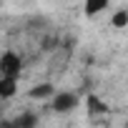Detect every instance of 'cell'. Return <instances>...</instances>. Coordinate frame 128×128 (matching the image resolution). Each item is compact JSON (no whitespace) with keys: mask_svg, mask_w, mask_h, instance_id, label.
I'll list each match as a JSON object with an SVG mask.
<instances>
[{"mask_svg":"<svg viewBox=\"0 0 128 128\" xmlns=\"http://www.w3.org/2000/svg\"><path fill=\"white\" fill-rule=\"evenodd\" d=\"M108 5H110V0H86L83 10H86V15H98V13H103Z\"/></svg>","mask_w":128,"mask_h":128,"instance_id":"obj_7","label":"cell"},{"mask_svg":"<svg viewBox=\"0 0 128 128\" xmlns=\"http://www.w3.org/2000/svg\"><path fill=\"white\" fill-rule=\"evenodd\" d=\"M23 70V58L13 50H5L0 55V78H18Z\"/></svg>","mask_w":128,"mask_h":128,"instance_id":"obj_1","label":"cell"},{"mask_svg":"<svg viewBox=\"0 0 128 128\" xmlns=\"http://www.w3.org/2000/svg\"><path fill=\"white\" fill-rule=\"evenodd\" d=\"M110 23H113L116 28H126V25H128V10H118V13L110 18Z\"/></svg>","mask_w":128,"mask_h":128,"instance_id":"obj_8","label":"cell"},{"mask_svg":"<svg viewBox=\"0 0 128 128\" xmlns=\"http://www.w3.org/2000/svg\"><path fill=\"white\" fill-rule=\"evenodd\" d=\"M28 96L35 98V100H45V98H53L55 96V88H53V83H38V86H33L28 90Z\"/></svg>","mask_w":128,"mask_h":128,"instance_id":"obj_4","label":"cell"},{"mask_svg":"<svg viewBox=\"0 0 128 128\" xmlns=\"http://www.w3.org/2000/svg\"><path fill=\"white\" fill-rule=\"evenodd\" d=\"M35 126H38V113L33 110H25L15 118H5L0 123V128H35Z\"/></svg>","mask_w":128,"mask_h":128,"instance_id":"obj_3","label":"cell"},{"mask_svg":"<svg viewBox=\"0 0 128 128\" xmlns=\"http://www.w3.org/2000/svg\"><path fill=\"white\" fill-rule=\"evenodd\" d=\"M18 93V78H0V98H13Z\"/></svg>","mask_w":128,"mask_h":128,"instance_id":"obj_6","label":"cell"},{"mask_svg":"<svg viewBox=\"0 0 128 128\" xmlns=\"http://www.w3.org/2000/svg\"><path fill=\"white\" fill-rule=\"evenodd\" d=\"M80 103V98L76 96V93H70V90H60V93H55L53 96V110L55 113H68V110H73L76 106Z\"/></svg>","mask_w":128,"mask_h":128,"instance_id":"obj_2","label":"cell"},{"mask_svg":"<svg viewBox=\"0 0 128 128\" xmlns=\"http://www.w3.org/2000/svg\"><path fill=\"white\" fill-rule=\"evenodd\" d=\"M86 103H88V116H103V113H108V106L98 98V96H86Z\"/></svg>","mask_w":128,"mask_h":128,"instance_id":"obj_5","label":"cell"}]
</instances>
